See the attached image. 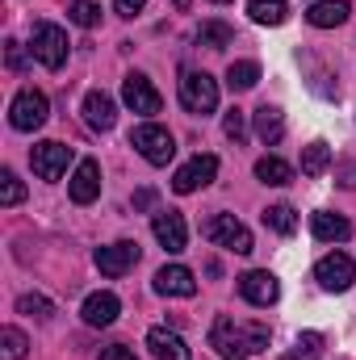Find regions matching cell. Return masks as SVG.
<instances>
[{
  "label": "cell",
  "instance_id": "obj_1",
  "mask_svg": "<svg viewBox=\"0 0 356 360\" xmlns=\"http://www.w3.org/2000/svg\"><path fill=\"white\" fill-rule=\"evenodd\" d=\"M130 147H134L147 164H155V168H164V164L177 155V139H172L164 126H155V122L134 126V130H130Z\"/></svg>",
  "mask_w": 356,
  "mask_h": 360
},
{
  "label": "cell",
  "instance_id": "obj_2",
  "mask_svg": "<svg viewBox=\"0 0 356 360\" xmlns=\"http://www.w3.org/2000/svg\"><path fill=\"white\" fill-rule=\"evenodd\" d=\"M46 117H51V105H46V92H38V89H21L13 96V105H8V122H13V130H21V134L42 130Z\"/></svg>",
  "mask_w": 356,
  "mask_h": 360
},
{
  "label": "cell",
  "instance_id": "obj_3",
  "mask_svg": "<svg viewBox=\"0 0 356 360\" xmlns=\"http://www.w3.org/2000/svg\"><path fill=\"white\" fill-rule=\"evenodd\" d=\"M30 51H34V59H38L42 68L59 72V68L68 63V34H63L59 25H51V21H38L34 34H30Z\"/></svg>",
  "mask_w": 356,
  "mask_h": 360
},
{
  "label": "cell",
  "instance_id": "obj_4",
  "mask_svg": "<svg viewBox=\"0 0 356 360\" xmlns=\"http://www.w3.org/2000/svg\"><path fill=\"white\" fill-rule=\"evenodd\" d=\"M201 235H205L210 243L235 252V256H248V252H252V231H248L235 214H214V218L201 226Z\"/></svg>",
  "mask_w": 356,
  "mask_h": 360
},
{
  "label": "cell",
  "instance_id": "obj_5",
  "mask_svg": "<svg viewBox=\"0 0 356 360\" xmlns=\"http://www.w3.org/2000/svg\"><path fill=\"white\" fill-rule=\"evenodd\" d=\"M180 105L189 113H214L218 109V84L205 72H184L180 76Z\"/></svg>",
  "mask_w": 356,
  "mask_h": 360
},
{
  "label": "cell",
  "instance_id": "obj_6",
  "mask_svg": "<svg viewBox=\"0 0 356 360\" xmlns=\"http://www.w3.org/2000/svg\"><path fill=\"white\" fill-rule=\"evenodd\" d=\"M314 281H319L327 293H344V289H352V281H356L352 256H344V252H331V256H323V260L314 264Z\"/></svg>",
  "mask_w": 356,
  "mask_h": 360
},
{
  "label": "cell",
  "instance_id": "obj_7",
  "mask_svg": "<svg viewBox=\"0 0 356 360\" xmlns=\"http://www.w3.org/2000/svg\"><path fill=\"white\" fill-rule=\"evenodd\" d=\"M210 348L218 352L222 360H248V340H243V327H235L231 319H214L210 327Z\"/></svg>",
  "mask_w": 356,
  "mask_h": 360
},
{
  "label": "cell",
  "instance_id": "obj_8",
  "mask_svg": "<svg viewBox=\"0 0 356 360\" xmlns=\"http://www.w3.org/2000/svg\"><path fill=\"white\" fill-rule=\"evenodd\" d=\"M92 264L101 269V276H126V272L139 264V243L122 239V243H109V248H96Z\"/></svg>",
  "mask_w": 356,
  "mask_h": 360
},
{
  "label": "cell",
  "instance_id": "obj_9",
  "mask_svg": "<svg viewBox=\"0 0 356 360\" xmlns=\"http://www.w3.org/2000/svg\"><path fill=\"white\" fill-rule=\"evenodd\" d=\"M122 101H126V109H134V113H143V117H151V113H160V92L151 89V80L143 76V72H130L126 80H122Z\"/></svg>",
  "mask_w": 356,
  "mask_h": 360
},
{
  "label": "cell",
  "instance_id": "obj_10",
  "mask_svg": "<svg viewBox=\"0 0 356 360\" xmlns=\"http://www.w3.org/2000/svg\"><path fill=\"white\" fill-rule=\"evenodd\" d=\"M30 164H34V172L42 180H59L68 172V164H72V147L68 143H38L30 151Z\"/></svg>",
  "mask_w": 356,
  "mask_h": 360
},
{
  "label": "cell",
  "instance_id": "obj_11",
  "mask_svg": "<svg viewBox=\"0 0 356 360\" xmlns=\"http://www.w3.org/2000/svg\"><path fill=\"white\" fill-rule=\"evenodd\" d=\"M151 231H155L160 248H164V252H172V256H180V252H184V243H189V226H184V218H180L177 210H160V214L151 218Z\"/></svg>",
  "mask_w": 356,
  "mask_h": 360
},
{
  "label": "cell",
  "instance_id": "obj_12",
  "mask_svg": "<svg viewBox=\"0 0 356 360\" xmlns=\"http://www.w3.org/2000/svg\"><path fill=\"white\" fill-rule=\"evenodd\" d=\"M239 293H243V302H252V306H272L276 297H281V285H276V276L268 269H252L239 276Z\"/></svg>",
  "mask_w": 356,
  "mask_h": 360
},
{
  "label": "cell",
  "instance_id": "obj_13",
  "mask_svg": "<svg viewBox=\"0 0 356 360\" xmlns=\"http://www.w3.org/2000/svg\"><path fill=\"white\" fill-rule=\"evenodd\" d=\"M214 176H218V160L214 155H193L177 176H172V188L177 193H197V188H205Z\"/></svg>",
  "mask_w": 356,
  "mask_h": 360
},
{
  "label": "cell",
  "instance_id": "obj_14",
  "mask_svg": "<svg viewBox=\"0 0 356 360\" xmlns=\"http://www.w3.org/2000/svg\"><path fill=\"white\" fill-rule=\"evenodd\" d=\"M68 193H72L76 205H92V201L101 197V164H96V160H80L76 172H72Z\"/></svg>",
  "mask_w": 356,
  "mask_h": 360
},
{
  "label": "cell",
  "instance_id": "obj_15",
  "mask_svg": "<svg viewBox=\"0 0 356 360\" xmlns=\"http://www.w3.org/2000/svg\"><path fill=\"white\" fill-rule=\"evenodd\" d=\"M155 293H164V297H193L197 293V276L184 264H164L155 272Z\"/></svg>",
  "mask_w": 356,
  "mask_h": 360
},
{
  "label": "cell",
  "instance_id": "obj_16",
  "mask_svg": "<svg viewBox=\"0 0 356 360\" xmlns=\"http://www.w3.org/2000/svg\"><path fill=\"white\" fill-rule=\"evenodd\" d=\"M84 122H89L92 130H113V122H117V105H113V96L101 89H92L84 96Z\"/></svg>",
  "mask_w": 356,
  "mask_h": 360
},
{
  "label": "cell",
  "instance_id": "obj_17",
  "mask_svg": "<svg viewBox=\"0 0 356 360\" xmlns=\"http://www.w3.org/2000/svg\"><path fill=\"white\" fill-rule=\"evenodd\" d=\"M147 348H151L155 360H189V344L180 340L177 331H168V327H151L147 331Z\"/></svg>",
  "mask_w": 356,
  "mask_h": 360
},
{
  "label": "cell",
  "instance_id": "obj_18",
  "mask_svg": "<svg viewBox=\"0 0 356 360\" xmlns=\"http://www.w3.org/2000/svg\"><path fill=\"white\" fill-rule=\"evenodd\" d=\"M117 310H122L117 293H105V289H101V293H89V297H84V310H80V314H84L89 327H109V323L117 319Z\"/></svg>",
  "mask_w": 356,
  "mask_h": 360
},
{
  "label": "cell",
  "instance_id": "obj_19",
  "mask_svg": "<svg viewBox=\"0 0 356 360\" xmlns=\"http://www.w3.org/2000/svg\"><path fill=\"white\" fill-rule=\"evenodd\" d=\"M348 13H352L348 0H314V4L306 8V21H310L314 30H331V25H344Z\"/></svg>",
  "mask_w": 356,
  "mask_h": 360
},
{
  "label": "cell",
  "instance_id": "obj_20",
  "mask_svg": "<svg viewBox=\"0 0 356 360\" xmlns=\"http://www.w3.org/2000/svg\"><path fill=\"white\" fill-rule=\"evenodd\" d=\"M310 231H314V239H323V243H344V239L352 235V222H348L344 214L319 210V214L310 218Z\"/></svg>",
  "mask_w": 356,
  "mask_h": 360
},
{
  "label": "cell",
  "instance_id": "obj_21",
  "mask_svg": "<svg viewBox=\"0 0 356 360\" xmlns=\"http://www.w3.org/2000/svg\"><path fill=\"white\" fill-rule=\"evenodd\" d=\"M252 126H256V134H260V143H281V134H285V113L276 109V105H260L256 113H252Z\"/></svg>",
  "mask_w": 356,
  "mask_h": 360
},
{
  "label": "cell",
  "instance_id": "obj_22",
  "mask_svg": "<svg viewBox=\"0 0 356 360\" xmlns=\"http://www.w3.org/2000/svg\"><path fill=\"white\" fill-rule=\"evenodd\" d=\"M260 84V63H252V59H239V63H231L227 68V89L231 92H248Z\"/></svg>",
  "mask_w": 356,
  "mask_h": 360
},
{
  "label": "cell",
  "instance_id": "obj_23",
  "mask_svg": "<svg viewBox=\"0 0 356 360\" xmlns=\"http://www.w3.org/2000/svg\"><path fill=\"white\" fill-rule=\"evenodd\" d=\"M235 42V30L227 21H201L197 25V46H210V51H222Z\"/></svg>",
  "mask_w": 356,
  "mask_h": 360
},
{
  "label": "cell",
  "instance_id": "obj_24",
  "mask_svg": "<svg viewBox=\"0 0 356 360\" xmlns=\"http://www.w3.org/2000/svg\"><path fill=\"white\" fill-rule=\"evenodd\" d=\"M248 17L256 25H281L289 17V4L285 0H248Z\"/></svg>",
  "mask_w": 356,
  "mask_h": 360
},
{
  "label": "cell",
  "instance_id": "obj_25",
  "mask_svg": "<svg viewBox=\"0 0 356 360\" xmlns=\"http://www.w3.org/2000/svg\"><path fill=\"white\" fill-rule=\"evenodd\" d=\"M265 226L268 231H276V235H293V231H298V214H293V205H285V201L268 205L265 210Z\"/></svg>",
  "mask_w": 356,
  "mask_h": 360
},
{
  "label": "cell",
  "instance_id": "obj_26",
  "mask_svg": "<svg viewBox=\"0 0 356 360\" xmlns=\"http://www.w3.org/2000/svg\"><path fill=\"white\" fill-rule=\"evenodd\" d=\"M327 164H331V147L319 139V143H310L306 151H302V176H323L327 172Z\"/></svg>",
  "mask_w": 356,
  "mask_h": 360
},
{
  "label": "cell",
  "instance_id": "obj_27",
  "mask_svg": "<svg viewBox=\"0 0 356 360\" xmlns=\"http://www.w3.org/2000/svg\"><path fill=\"white\" fill-rule=\"evenodd\" d=\"M256 180H265V184H289L293 168L285 160H276V155H265V160H256Z\"/></svg>",
  "mask_w": 356,
  "mask_h": 360
},
{
  "label": "cell",
  "instance_id": "obj_28",
  "mask_svg": "<svg viewBox=\"0 0 356 360\" xmlns=\"http://www.w3.org/2000/svg\"><path fill=\"white\" fill-rule=\"evenodd\" d=\"M319 356H323V335L319 331H302L293 340V348L285 352V360H319Z\"/></svg>",
  "mask_w": 356,
  "mask_h": 360
},
{
  "label": "cell",
  "instance_id": "obj_29",
  "mask_svg": "<svg viewBox=\"0 0 356 360\" xmlns=\"http://www.w3.org/2000/svg\"><path fill=\"white\" fill-rule=\"evenodd\" d=\"M17 310H21V314H30V319H38V323H46V319L55 314L51 297H42V293H21V297H17Z\"/></svg>",
  "mask_w": 356,
  "mask_h": 360
},
{
  "label": "cell",
  "instance_id": "obj_30",
  "mask_svg": "<svg viewBox=\"0 0 356 360\" xmlns=\"http://www.w3.org/2000/svg\"><path fill=\"white\" fill-rule=\"evenodd\" d=\"M25 348H30V340L17 327H4L0 331V360H25Z\"/></svg>",
  "mask_w": 356,
  "mask_h": 360
},
{
  "label": "cell",
  "instance_id": "obj_31",
  "mask_svg": "<svg viewBox=\"0 0 356 360\" xmlns=\"http://www.w3.org/2000/svg\"><path fill=\"white\" fill-rule=\"evenodd\" d=\"M68 17H72V21H76L80 30H92V25L101 21V4H92V0H72Z\"/></svg>",
  "mask_w": 356,
  "mask_h": 360
},
{
  "label": "cell",
  "instance_id": "obj_32",
  "mask_svg": "<svg viewBox=\"0 0 356 360\" xmlns=\"http://www.w3.org/2000/svg\"><path fill=\"white\" fill-rule=\"evenodd\" d=\"M21 197H25V184L17 180L13 168H4V172H0V205H17Z\"/></svg>",
  "mask_w": 356,
  "mask_h": 360
},
{
  "label": "cell",
  "instance_id": "obj_33",
  "mask_svg": "<svg viewBox=\"0 0 356 360\" xmlns=\"http://www.w3.org/2000/svg\"><path fill=\"white\" fill-rule=\"evenodd\" d=\"M243 340H248V352L256 356V352H265V348H268L272 331H268L265 323H243Z\"/></svg>",
  "mask_w": 356,
  "mask_h": 360
},
{
  "label": "cell",
  "instance_id": "obj_34",
  "mask_svg": "<svg viewBox=\"0 0 356 360\" xmlns=\"http://www.w3.org/2000/svg\"><path fill=\"white\" fill-rule=\"evenodd\" d=\"M222 130H227V139L243 143V139H248V113H243V109H231V113L222 117Z\"/></svg>",
  "mask_w": 356,
  "mask_h": 360
},
{
  "label": "cell",
  "instance_id": "obj_35",
  "mask_svg": "<svg viewBox=\"0 0 356 360\" xmlns=\"http://www.w3.org/2000/svg\"><path fill=\"white\" fill-rule=\"evenodd\" d=\"M4 63H8V72H25V51H21L17 38L4 42Z\"/></svg>",
  "mask_w": 356,
  "mask_h": 360
},
{
  "label": "cell",
  "instance_id": "obj_36",
  "mask_svg": "<svg viewBox=\"0 0 356 360\" xmlns=\"http://www.w3.org/2000/svg\"><path fill=\"white\" fill-rule=\"evenodd\" d=\"M143 4H147V0H113L117 17H134V13H143Z\"/></svg>",
  "mask_w": 356,
  "mask_h": 360
},
{
  "label": "cell",
  "instance_id": "obj_37",
  "mask_svg": "<svg viewBox=\"0 0 356 360\" xmlns=\"http://www.w3.org/2000/svg\"><path fill=\"white\" fill-rule=\"evenodd\" d=\"M101 360H139V356H134L126 344H113V348H105V352H101Z\"/></svg>",
  "mask_w": 356,
  "mask_h": 360
},
{
  "label": "cell",
  "instance_id": "obj_38",
  "mask_svg": "<svg viewBox=\"0 0 356 360\" xmlns=\"http://www.w3.org/2000/svg\"><path fill=\"white\" fill-rule=\"evenodd\" d=\"M151 201H155L151 188H139V193H134V210H151Z\"/></svg>",
  "mask_w": 356,
  "mask_h": 360
},
{
  "label": "cell",
  "instance_id": "obj_39",
  "mask_svg": "<svg viewBox=\"0 0 356 360\" xmlns=\"http://www.w3.org/2000/svg\"><path fill=\"white\" fill-rule=\"evenodd\" d=\"M340 184H344V188H356V168H348V172H344V180H340Z\"/></svg>",
  "mask_w": 356,
  "mask_h": 360
},
{
  "label": "cell",
  "instance_id": "obj_40",
  "mask_svg": "<svg viewBox=\"0 0 356 360\" xmlns=\"http://www.w3.org/2000/svg\"><path fill=\"white\" fill-rule=\"evenodd\" d=\"M214 4H227V0H214Z\"/></svg>",
  "mask_w": 356,
  "mask_h": 360
}]
</instances>
